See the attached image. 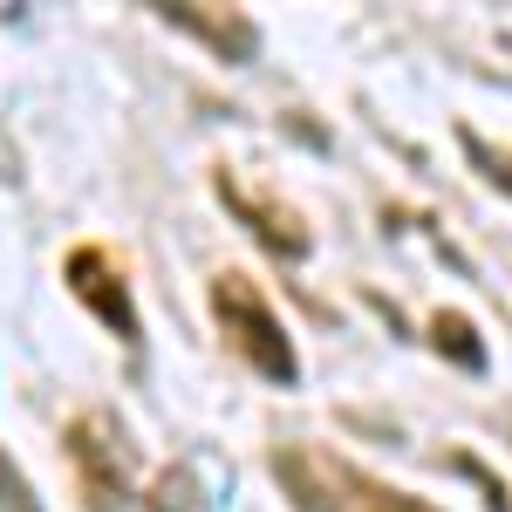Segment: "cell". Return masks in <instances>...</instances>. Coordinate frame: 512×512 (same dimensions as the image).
Returning <instances> with one entry per match:
<instances>
[{
	"mask_svg": "<svg viewBox=\"0 0 512 512\" xmlns=\"http://www.w3.org/2000/svg\"><path fill=\"white\" fill-rule=\"evenodd\" d=\"M0 185H21V151H14L7 130H0Z\"/></svg>",
	"mask_w": 512,
	"mask_h": 512,
	"instance_id": "11",
	"label": "cell"
},
{
	"mask_svg": "<svg viewBox=\"0 0 512 512\" xmlns=\"http://www.w3.org/2000/svg\"><path fill=\"white\" fill-rule=\"evenodd\" d=\"M212 315H219V335L239 349L246 369H260V376L280 383V390L301 383V362H294V342H287V328H280L274 301H267L246 274H219L212 280Z\"/></svg>",
	"mask_w": 512,
	"mask_h": 512,
	"instance_id": "2",
	"label": "cell"
},
{
	"mask_svg": "<svg viewBox=\"0 0 512 512\" xmlns=\"http://www.w3.org/2000/svg\"><path fill=\"white\" fill-rule=\"evenodd\" d=\"M458 144H465V158L478 164V178L512 198V151L506 144H492V137H478V130H458Z\"/></svg>",
	"mask_w": 512,
	"mask_h": 512,
	"instance_id": "9",
	"label": "cell"
},
{
	"mask_svg": "<svg viewBox=\"0 0 512 512\" xmlns=\"http://www.w3.org/2000/svg\"><path fill=\"white\" fill-rule=\"evenodd\" d=\"M69 465H76V485H82V506L89 512H123L130 499V437L110 410H82L69 417Z\"/></svg>",
	"mask_w": 512,
	"mask_h": 512,
	"instance_id": "3",
	"label": "cell"
},
{
	"mask_svg": "<svg viewBox=\"0 0 512 512\" xmlns=\"http://www.w3.org/2000/svg\"><path fill=\"white\" fill-rule=\"evenodd\" d=\"M0 512H41L35 485H28V472L7 458V444H0Z\"/></svg>",
	"mask_w": 512,
	"mask_h": 512,
	"instance_id": "10",
	"label": "cell"
},
{
	"mask_svg": "<svg viewBox=\"0 0 512 512\" xmlns=\"http://www.w3.org/2000/svg\"><path fill=\"white\" fill-rule=\"evenodd\" d=\"M144 512H205V499H198V472L192 465H164V472L151 478V492H144Z\"/></svg>",
	"mask_w": 512,
	"mask_h": 512,
	"instance_id": "7",
	"label": "cell"
},
{
	"mask_svg": "<svg viewBox=\"0 0 512 512\" xmlns=\"http://www.w3.org/2000/svg\"><path fill=\"white\" fill-rule=\"evenodd\" d=\"M274 472H280L287 499H294L301 512H437V506H424V499L383 485V478H362L355 465L328 458V451H315V444H280Z\"/></svg>",
	"mask_w": 512,
	"mask_h": 512,
	"instance_id": "1",
	"label": "cell"
},
{
	"mask_svg": "<svg viewBox=\"0 0 512 512\" xmlns=\"http://www.w3.org/2000/svg\"><path fill=\"white\" fill-rule=\"evenodd\" d=\"M219 198L246 219V233L260 239V246H274L280 260H308V219H301L294 205H280V198H267V192L253 198L233 171H219Z\"/></svg>",
	"mask_w": 512,
	"mask_h": 512,
	"instance_id": "5",
	"label": "cell"
},
{
	"mask_svg": "<svg viewBox=\"0 0 512 512\" xmlns=\"http://www.w3.org/2000/svg\"><path fill=\"white\" fill-rule=\"evenodd\" d=\"M158 14L171 21V28H185L192 41H205V48H212L219 62H233V69L260 55V28H253L239 7H192V0H164Z\"/></svg>",
	"mask_w": 512,
	"mask_h": 512,
	"instance_id": "6",
	"label": "cell"
},
{
	"mask_svg": "<svg viewBox=\"0 0 512 512\" xmlns=\"http://www.w3.org/2000/svg\"><path fill=\"white\" fill-rule=\"evenodd\" d=\"M62 274H69V294H76L82 308L117 335L123 349H137V342H144V321H137V301H130V280H123V267L103 253V246H76Z\"/></svg>",
	"mask_w": 512,
	"mask_h": 512,
	"instance_id": "4",
	"label": "cell"
},
{
	"mask_svg": "<svg viewBox=\"0 0 512 512\" xmlns=\"http://www.w3.org/2000/svg\"><path fill=\"white\" fill-rule=\"evenodd\" d=\"M431 349L451 355L458 369H485V342L472 335V321H465V315H431Z\"/></svg>",
	"mask_w": 512,
	"mask_h": 512,
	"instance_id": "8",
	"label": "cell"
}]
</instances>
